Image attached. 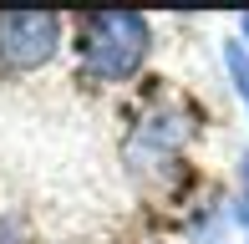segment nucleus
Returning a JSON list of instances; mask_svg holds the SVG:
<instances>
[{
  "label": "nucleus",
  "mask_w": 249,
  "mask_h": 244,
  "mask_svg": "<svg viewBox=\"0 0 249 244\" xmlns=\"http://www.w3.org/2000/svg\"><path fill=\"white\" fill-rule=\"evenodd\" d=\"M148 20L132 10H97L87 20V41H82V66L92 82H127L148 56Z\"/></svg>",
  "instance_id": "obj_1"
},
{
  "label": "nucleus",
  "mask_w": 249,
  "mask_h": 244,
  "mask_svg": "<svg viewBox=\"0 0 249 244\" xmlns=\"http://www.w3.org/2000/svg\"><path fill=\"white\" fill-rule=\"evenodd\" d=\"M61 46V20L46 10H10L0 16V61L16 71H36L46 66Z\"/></svg>",
  "instance_id": "obj_2"
},
{
  "label": "nucleus",
  "mask_w": 249,
  "mask_h": 244,
  "mask_svg": "<svg viewBox=\"0 0 249 244\" xmlns=\"http://www.w3.org/2000/svg\"><path fill=\"white\" fill-rule=\"evenodd\" d=\"M224 61H229V71H234V87H239V97L249 102V51L239 46V41H234V46L224 51Z\"/></svg>",
  "instance_id": "obj_3"
},
{
  "label": "nucleus",
  "mask_w": 249,
  "mask_h": 244,
  "mask_svg": "<svg viewBox=\"0 0 249 244\" xmlns=\"http://www.w3.org/2000/svg\"><path fill=\"white\" fill-rule=\"evenodd\" d=\"M239 219L249 224V153L239 158Z\"/></svg>",
  "instance_id": "obj_4"
},
{
  "label": "nucleus",
  "mask_w": 249,
  "mask_h": 244,
  "mask_svg": "<svg viewBox=\"0 0 249 244\" xmlns=\"http://www.w3.org/2000/svg\"><path fill=\"white\" fill-rule=\"evenodd\" d=\"M239 31H244V36H249V16H244V20H239Z\"/></svg>",
  "instance_id": "obj_5"
}]
</instances>
